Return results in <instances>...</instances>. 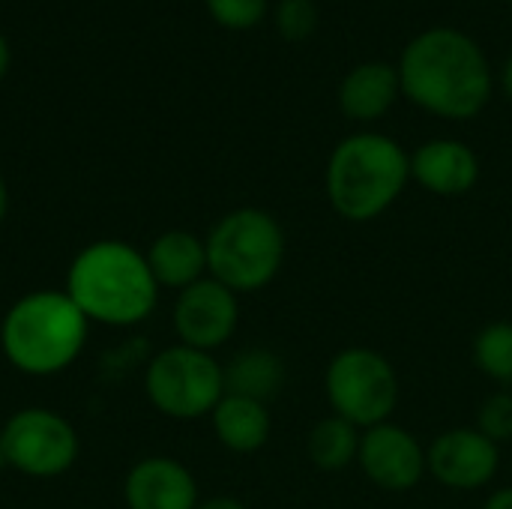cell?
Instances as JSON below:
<instances>
[{"label": "cell", "instance_id": "obj_1", "mask_svg": "<svg viewBox=\"0 0 512 509\" xmlns=\"http://www.w3.org/2000/svg\"><path fill=\"white\" fill-rule=\"evenodd\" d=\"M396 69L402 96L438 120H474L495 96V72L483 45L459 27L438 24L411 36Z\"/></svg>", "mask_w": 512, "mask_h": 509}, {"label": "cell", "instance_id": "obj_2", "mask_svg": "<svg viewBox=\"0 0 512 509\" xmlns=\"http://www.w3.org/2000/svg\"><path fill=\"white\" fill-rule=\"evenodd\" d=\"M411 183V150L393 135L360 129L336 141L324 165L330 210L348 225L381 219Z\"/></svg>", "mask_w": 512, "mask_h": 509}, {"label": "cell", "instance_id": "obj_3", "mask_svg": "<svg viewBox=\"0 0 512 509\" xmlns=\"http://www.w3.org/2000/svg\"><path fill=\"white\" fill-rule=\"evenodd\" d=\"M63 291L90 324L135 327L156 312L162 288L138 246L126 240H93L72 258Z\"/></svg>", "mask_w": 512, "mask_h": 509}, {"label": "cell", "instance_id": "obj_4", "mask_svg": "<svg viewBox=\"0 0 512 509\" xmlns=\"http://www.w3.org/2000/svg\"><path fill=\"white\" fill-rule=\"evenodd\" d=\"M87 333L90 321L66 291H30L6 309L0 321V351L15 372L51 378L81 357Z\"/></svg>", "mask_w": 512, "mask_h": 509}, {"label": "cell", "instance_id": "obj_5", "mask_svg": "<svg viewBox=\"0 0 512 509\" xmlns=\"http://www.w3.org/2000/svg\"><path fill=\"white\" fill-rule=\"evenodd\" d=\"M207 276L240 294H258L285 267L288 237L282 222L264 207H237L213 222L204 237Z\"/></svg>", "mask_w": 512, "mask_h": 509}, {"label": "cell", "instance_id": "obj_6", "mask_svg": "<svg viewBox=\"0 0 512 509\" xmlns=\"http://www.w3.org/2000/svg\"><path fill=\"white\" fill-rule=\"evenodd\" d=\"M324 396L330 414L357 429H372L393 420L402 384L387 354L369 345H348L336 351L324 369Z\"/></svg>", "mask_w": 512, "mask_h": 509}, {"label": "cell", "instance_id": "obj_7", "mask_svg": "<svg viewBox=\"0 0 512 509\" xmlns=\"http://www.w3.org/2000/svg\"><path fill=\"white\" fill-rule=\"evenodd\" d=\"M144 393L168 420H201L210 417L225 396V369L213 354L177 342L150 357L144 369Z\"/></svg>", "mask_w": 512, "mask_h": 509}, {"label": "cell", "instance_id": "obj_8", "mask_svg": "<svg viewBox=\"0 0 512 509\" xmlns=\"http://www.w3.org/2000/svg\"><path fill=\"white\" fill-rule=\"evenodd\" d=\"M81 453L75 426L51 408H21L0 432V462L33 480L66 474Z\"/></svg>", "mask_w": 512, "mask_h": 509}, {"label": "cell", "instance_id": "obj_9", "mask_svg": "<svg viewBox=\"0 0 512 509\" xmlns=\"http://www.w3.org/2000/svg\"><path fill=\"white\" fill-rule=\"evenodd\" d=\"M426 471L450 492H483L501 471V447L477 426H453L426 444Z\"/></svg>", "mask_w": 512, "mask_h": 509}, {"label": "cell", "instance_id": "obj_10", "mask_svg": "<svg viewBox=\"0 0 512 509\" xmlns=\"http://www.w3.org/2000/svg\"><path fill=\"white\" fill-rule=\"evenodd\" d=\"M171 324L180 345L213 354L225 348L240 327V297L213 276H204L177 294Z\"/></svg>", "mask_w": 512, "mask_h": 509}, {"label": "cell", "instance_id": "obj_11", "mask_svg": "<svg viewBox=\"0 0 512 509\" xmlns=\"http://www.w3.org/2000/svg\"><path fill=\"white\" fill-rule=\"evenodd\" d=\"M357 468L381 492H414L429 477L426 444H420V438L411 429L399 426L396 420H387L381 426L363 429Z\"/></svg>", "mask_w": 512, "mask_h": 509}, {"label": "cell", "instance_id": "obj_12", "mask_svg": "<svg viewBox=\"0 0 512 509\" xmlns=\"http://www.w3.org/2000/svg\"><path fill=\"white\" fill-rule=\"evenodd\" d=\"M480 156L459 138H429L411 150V183L435 198H462L477 189Z\"/></svg>", "mask_w": 512, "mask_h": 509}, {"label": "cell", "instance_id": "obj_13", "mask_svg": "<svg viewBox=\"0 0 512 509\" xmlns=\"http://www.w3.org/2000/svg\"><path fill=\"white\" fill-rule=\"evenodd\" d=\"M129 509H195L201 504L195 474L171 456H147L135 462L123 480Z\"/></svg>", "mask_w": 512, "mask_h": 509}, {"label": "cell", "instance_id": "obj_14", "mask_svg": "<svg viewBox=\"0 0 512 509\" xmlns=\"http://www.w3.org/2000/svg\"><path fill=\"white\" fill-rule=\"evenodd\" d=\"M402 99L399 69L387 60H363L345 72L336 87L339 111L354 123H375L393 111Z\"/></svg>", "mask_w": 512, "mask_h": 509}, {"label": "cell", "instance_id": "obj_15", "mask_svg": "<svg viewBox=\"0 0 512 509\" xmlns=\"http://www.w3.org/2000/svg\"><path fill=\"white\" fill-rule=\"evenodd\" d=\"M144 255L159 288L180 294L183 288L207 276V246H204V237L192 231H183V228L162 231L147 246Z\"/></svg>", "mask_w": 512, "mask_h": 509}, {"label": "cell", "instance_id": "obj_16", "mask_svg": "<svg viewBox=\"0 0 512 509\" xmlns=\"http://www.w3.org/2000/svg\"><path fill=\"white\" fill-rule=\"evenodd\" d=\"M210 426L216 441L237 456H252L267 447L273 435V414L270 405L225 393L210 414Z\"/></svg>", "mask_w": 512, "mask_h": 509}, {"label": "cell", "instance_id": "obj_17", "mask_svg": "<svg viewBox=\"0 0 512 509\" xmlns=\"http://www.w3.org/2000/svg\"><path fill=\"white\" fill-rule=\"evenodd\" d=\"M222 369H225V393L246 396L264 405H270V399H276L288 381L285 360L261 345L237 351Z\"/></svg>", "mask_w": 512, "mask_h": 509}, {"label": "cell", "instance_id": "obj_18", "mask_svg": "<svg viewBox=\"0 0 512 509\" xmlns=\"http://www.w3.org/2000/svg\"><path fill=\"white\" fill-rule=\"evenodd\" d=\"M360 435L363 429H357L354 423L327 414L321 417L306 438V456L309 462L324 471V474H339L351 465H357V453H360Z\"/></svg>", "mask_w": 512, "mask_h": 509}, {"label": "cell", "instance_id": "obj_19", "mask_svg": "<svg viewBox=\"0 0 512 509\" xmlns=\"http://www.w3.org/2000/svg\"><path fill=\"white\" fill-rule=\"evenodd\" d=\"M471 360L477 372L501 387H512V321H489L471 342Z\"/></svg>", "mask_w": 512, "mask_h": 509}, {"label": "cell", "instance_id": "obj_20", "mask_svg": "<svg viewBox=\"0 0 512 509\" xmlns=\"http://www.w3.org/2000/svg\"><path fill=\"white\" fill-rule=\"evenodd\" d=\"M276 30L285 42H306L315 36L321 24V12L315 0H279L276 3Z\"/></svg>", "mask_w": 512, "mask_h": 509}, {"label": "cell", "instance_id": "obj_21", "mask_svg": "<svg viewBox=\"0 0 512 509\" xmlns=\"http://www.w3.org/2000/svg\"><path fill=\"white\" fill-rule=\"evenodd\" d=\"M489 441H495L498 447L512 441V387H501L495 393H489L480 402L477 411V423H474Z\"/></svg>", "mask_w": 512, "mask_h": 509}, {"label": "cell", "instance_id": "obj_22", "mask_svg": "<svg viewBox=\"0 0 512 509\" xmlns=\"http://www.w3.org/2000/svg\"><path fill=\"white\" fill-rule=\"evenodd\" d=\"M204 6L225 30H252L270 15V0H204Z\"/></svg>", "mask_w": 512, "mask_h": 509}, {"label": "cell", "instance_id": "obj_23", "mask_svg": "<svg viewBox=\"0 0 512 509\" xmlns=\"http://www.w3.org/2000/svg\"><path fill=\"white\" fill-rule=\"evenodd\" d=\"M195 509H249L240 498H231V495H216V498H207L201 501Z\"/></svg>", "mask_w": 512, "mask_h": 509}, {"label": "cell", "instance_id": "obj_24", "mask_svg": "<svg viewBox=\"0 0 512 509\" xmlns=\"http://www.w3.org/2000/svg\"><path fill=\"white\" fill-rule=\"evenodd\" d=\"M483 509H512V486H501V489H495V492L486 498Z\"/></svg>", "mask_w": 512, "mask_h": 509}, {"label": "cell", "instance_id": "obj_25", "mask_svg": "<svg viewBox=\"0 0 512 509\" xmlns=\"http://www.w3.org/2000/svg\"><path fill=\"white\" fill-rule=\"evenodd\" d=\"M498 87H501V93L507 96L512 102V54L504 60V66H501V75H498Z\"/></svg>", "mask_w": 512, "mask_h": 509}, {"label": "cell", "instance_id": "obj_26", "mask_svg": "<svg viewBox=\"0 0 512 509\" xmlns=\"http://www.w3.org/2000/svg\"><path fill=\"white\" fill-rule=\"evenodd\" d=\"M9 63H12V51H9V42H6L3 33H0V78L9 72Z\"/></svg>", "mask_w": 512, "mask_h": 509}, {"label": "cell", "instance_id": "obj_27", "mask_svg": "<svg viewBox=\"0 0 512 509\" xmlns=\"http://www.w3.org/2000/svg\"><path fill=\"white\" fill-rule=\"evenodd\" d=\"M6 213H9V189H6V180L0 177V222L6 219Z\"/></svg>", "mask_w": 512, "mask_h": 509}, {"label": "cell", "instance_id": "obj_28", "mask_svg": "<svg viewBox=\"0 0 512 509\" xmlns=\"http://www.w3.org/2000/svg\"><path fill=\"white\" fill-rule=\"evenodd\" d=\"M0 432H3V423H0ZM0 468H3V462H0Z\"/></svg>", "mask_w": 512, "mask_h": 509}, {"label": "cell", "instance_id": "obj_29", "mask_svg": "<svg viewBox=\"0 0 512 509\" xmlns=\"http://www.w3.org/2000/svg\"><path fill=\"white\" fill-rule=\"evenodd\" d=\"M510 9H512V0H510Z\"/></svg>", "mask_w": 512, "mask_h": 509}]
</instances>
